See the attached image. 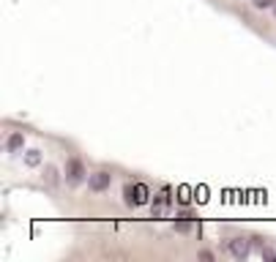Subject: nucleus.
<instances>
[{"mask_svg": "<svg viewBox=\"0 0 276 262\" xmlns=\"http://www.w3.org/2000/svg\"><path fill=\"white\" fill-rule=\"evenodd\" d=\"M85 180V164L80 159H68L66 164V183L68 186H80Z\"/></svg>", "mask_w": 276, "mask_h": 262, "instance_id": "nucleus-1", "label": "nucleus"}, {"mask_svg": "<svg viewBox=\"0 0 276 262\" xmlns=\"http://www.w3.org/2000/svg\"><path fill=\"white\" fill-rule=\"evenodd\" d=\"M110 180H112L110 172H93L90 178H88V186H90V191H107Z\"/></svg>", "mask_w": 276, "mask_h": 262, "instance_id": "nucleus-2", "label": "nucleus"}, {"mask_svg": "<svg viewBox=\"0 0 276 262\" xmlns=\"http://www.w3.org/2000/svg\"><path fill=\"white\" fill-rule=\"evenodd\" d=\"M167 213H170V191H162L154 200V219H164Z\"/></svg>", "mask_w": 276, "mask_h": 262, "instance_id": "nucleus-3", "label": "nucleus"}, {"mask_svg": "<svg viewBox=\"0 0 276 262\" xmlns=\"http://www.w3.org/2000/svg\"><path fill=\"white\" fill-rule=\"evenodd\" d=\"M230 254L236 260H246L249 257V241H244V238H232L230 241Z\"/></svg>", "mask_w": 276, "mask_h": 262, "instance_id": "nucleus-4", "label": "nucleus"}, {"mask_svg": "<svg viewBox=\"0 0 276 262\" xmlns=\"http://www.w3.org/2000/svg\"><path fill=\"white\" fill-rule=\"evenodd\" d=\"M123 202H126L128 208L137 205V183H126V186H123Z\"/></svg>", "mask_w": 276, "mask_h": 262, "instance_id": "nucleus-5", "label": "nucleus"}, {"mask_svg": "<svg viewBox=\"0 0 276 262\" xmlns=\"http://www.w3.org/2000/svg\"><path fill=\"white\" fill-rule=\"evenodd\" d=\"M44 183L50 186V189H55V186H58V170L52 164L44 167Z\"/></svg>", "mask_w": 276, "mask_h": 262, "instance_id": "nucleus-6", "label": "nucleus"}, {"mask_svg": "<svg viewBox=\"0 0 276 262\" xmlns=\"http://www.w3.org/2000/svg\"><path fill=\"white\" fill-rule=\"evenodd\" d=\"M22 145H25V139H22V134H11V137H8V145H6V148H8L11 153H16V150H20Z\"/></svg>", "mask_w": 276, "mask_h": 262, "instance_id": "nucleus-7", "label": "nucleus"}, {"mask_svg": "<svg viewBox=\"0 0 276 262\" xmlns=\"http://www.w3.org/2000/svg\"><path fill=\"white\" fill-rule=\"evenodd\" d=\"M25 164H28V167H38V164H41V153H38V150H28Z\"/></svg>", "mask_w": 276, "mask_h": 262, "instance_id": "nucleus-8", "label": "nucleus"}, {"mask_svg": "<svg viewBox=\"0 0 276 262\" xmlns=\"http://www.w3.org/2000/svg\"><path fill=\"white\" fill-rule=\"evenodd\" d=\"M148 202V186L137 183V205H145Z\"/></svg>", "mask_w": 276, "mask_h": 262, "instance_id": "nucleus-9", "label": "nucleus"}, {"mask_svg": "<svg viewBox=\"0 0 276 262\" xmlns=\"http://www.w3.org/2000/svg\"><path fill=\"white\" fill-rule=\"evenodd\" d=\"M192 189H189V186H180V189H178V202H180V205H186V202H189L192 200Z\"/></svg>", "mask_w": 276, "mask_h": 262, "instance_id": "nucleus-10", "label": "nucleus"}, {"mask_svg": "<svg viewBox=\"0 0 276 262\" xmlns=\"http://www.w3.org/2000/svg\"><path fill=\"white\" fill-rule=\"evenodd\" d=\"M252 5L254 8H271V5H276V0H252Z\"/></svg>", "mask_w": 276, "mask_h": 262, "instance_id": "nucleus-11", "label": "nucleus"}, {"mask_svg": "<svg viewBox=\"0 0 276 262\" xmlns=\"http://www.w3.org/2000/svg\"><path fill=\"white\" fill-rule=\"evenodd\" d=\"M200 260H205V262H210V260H214V254H210V252H200Z\"/></svg>", "mask_w": 276, "mask_h": 262, "instance_id": "nucleus-12", "label": "nucleus"}]
</instances>
